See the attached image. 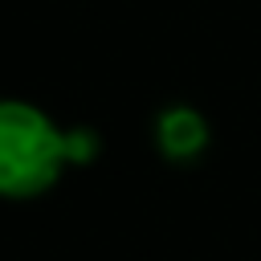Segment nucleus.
Here are the masks:
<instances>
[{"mask_svg": "<svg viewBox=\"0 0 261 261\" xmlns=\"http://www.w3.org/2000/svg\"><path fill=\"white\" fill-rule=\"evenodd\" d=\"M155 139H159V151L171 155V159H192L204 151L208 143V126L196 110L188 106H175V110H163L159 114V126H155Z\"/></svg>", "mask_w": 261, "mask_h": 261, "instance_id": "f03ea898", "label": "nucleus"}, {"mask_svg": "<svg viewBox=\"0 0 261 261\" xmlns=\"http://www.w3.org/2000/svg\"><path fill=\"white\" fill-rule=\"evenodd\" d=\"M61 163H69V139L29 102H0V196H41Z\"/></svg>", "mask_w": 261, "mask_h": 261, "instance_id": "f257e3e1", "label": "nucleus"}, {"mask_svg": "<svg viewBox=\"0 0 261 261\" xmlns=\"http://www.w3.org/2000/svg\"><path fill=\"white\" fill-rule=\"evenodd\" d=\"M65 139H69V159H77V163L90 159V155L98 151V139L86 135V130H73V135H65Z\"/></svg>", "mask_w": 261, "mask_h": 261, "instance_id": "7ed1b4c3", "label": "nucleus"}]
</instances>
